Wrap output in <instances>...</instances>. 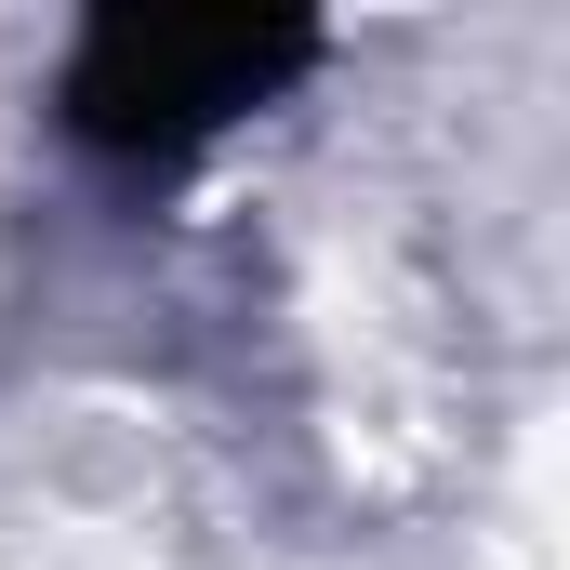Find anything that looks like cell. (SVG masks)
<instances>
[{
	"instance_id": "1",
	"label": "cell",
	"mask_w": 570,
	"mask_h": 570,
	"mask_svg": "<svg viewBox=\"0 0 570 570\" xmlns=\"http://www.w3.org/2000/svg\"><path fill=\"white\" fill-rule=\"evenodd\" d=\"M305 67V27H239V13H146V27H94L80 40V134L107 146H186L213 120H239L266 80Z\"/></svg>"
}]
</instances>
